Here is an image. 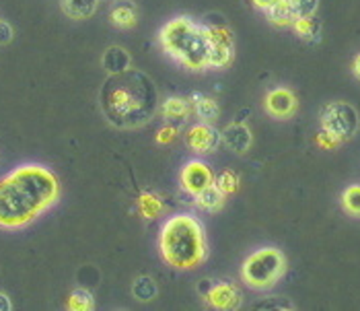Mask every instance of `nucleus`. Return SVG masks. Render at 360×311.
Segmentation results:
<instances>
[{
    "instance_id": "obj_13",
    "label": "nucleus",
    "mask_w": 360,
    "mask_h": 311,
    "mask_svg": "<svg viewBox=\"0 0 360 311\" xmlns=\"http://www.w3.org/2000/svg\"><path fill=\"white\" fill-rule=\"evenodd\" d=\"M195 204L202 208V210H208V212H217L224 206V200H226V194L222 192L221 188L217 184H210L208 188L200 190L198 194H194Z\"/></svg>"
},
{
    "instance_id": "obj_30",
    "label": "nucleus",
    "mask_w": 360,
    "mask_h": 311,
    "mask_svg": "<svg viewBox=\"0 0 360 311\" xmlns=\"http://www.w3.org/2000/svg\"><path fill=\"white\" fill-rule=\"evenodd\" d=\"M13 42V27L6 21H0V44H11Z\"/></svg>"
},
{
    "instance_id": "obj_4",
    "label": "nucleus",
    "mask_w": 360,
    "mask_h": 311,
    "mask_svg": "<svg viewBox=\"0 0 360 311\" xmlns=\"http://www.w3.org/2000/svg\"><path fill=\"white\" fill-rule=\"evenodd\" d=\"M159 42L175 62L190 70L208 68V39L202 23L190 17H175L159 31Z\"/></svg>"
},
{
    "instance_id": "obj_24",
    "label": "nucleus",
    "mask_w": 360,
    "mask_h": 311,
    "mask_svg": "<svg viewBox=\"0 0 360 311\" xmlns=\"http://www.w3.org/2000/svg\"><path fill=\"white\" fill-rule=\"evenodd\" d=\"M95 307V299H93V295L89 293V291H84V288H77L72 295H70V299H68V310L72 311H89Z\"/></svg>"
},
{
    "instance_id": "obj_7",
    "label": "nucleus",
    "mask_w": 360,
    "mask_h": 311,
    "mask_svg": "<svg viewBox=\"0 0 360 311\" xmlns=\"http://www.w3.org/2000/svg\"><path fill=\"white\" fill-rule=\"evenodd\" d=\"M360 128L359 112L346 101H332L321 110V130L332 134L338 142L352 139Z\"/></svg>"
},
{
    "instance_id": "obj_2",
    "label": "nucleus",
    "mask_w": 360,
    "mask_h": 311,
    "mask_svg": "<svg viewBox=\"0 0 360 311\" xmlns=\"http://www.w3.org/2000/svg\"><path fill=\"white\" fill-rule=\"evenodd\" d=\"M99 103L111 126L132 130L148 124L159 112V91L146 72L128 68L105 79Z\"/></svg>"
},
{
    "instance_id": "obj_34",
    "label": "nucleus",
    "mask_w": 360,
    "mask_h": 311,
    "mask_svg": "<svg viewBox=\"0 0 360 311\" xmlns=\"http://www.w3.org/2000/svg\"><path fill=\"white\" fill-rule=\"evenodd\" d=\"M352 72H354V77L360 81V54L354 58V62H352Z\"/></svg>"
},
{
    "instance_id": "obj_22",
    "label": "nucleus",
    "mask_w": 360,
    "mask_h": 311,
    "mask_svg": "<svg viewBox=\"0 0 360 311\" xmlns=\"http://www.w3.org/2000/svg\"><path fill=\"white\" fill-rule=\"evenodd\" d=\"M292 29L297 31V35H299V37L309 39V42H311V39H317V37H319V33H321V25H319V21L315 19V15L297 19V21L292 23Z\"/></svg>"
},
{
    "instance_id": "obj_9",
    "label": "nucleus",
    "mask_w": 360,
    "mask_h": 311,
    "mask_svg": "<svg viewBox=\"0 0 360 311\" xmlns=\"http://www.w3.org/2000/svg\"><path fill=\"white\" fill-rule=\"evenodd\" d=\"M188 146L194 153H214L221 144V132L212 126V124H195L188 130Z\"/></svg>"
},
{
    "instance_id": "obj_15",
    "label": "nucleus",
    "mask_w": 360,
    "mask_h": 311,
    "mask_svg": "<svg viewBox=\"0 0 360 311\" xmlns=\"http://www.w3.org/2000/svg\"><path fill=\"white\" fill-rule=\"evenodd\" d=\"M97 2L99 0H60L62 4V11L75 19V21H84V19H91L97 11Z\"/></svg>"
},
{
    "instance_id": "obj_8",
    "label": "nucleus",
    "mask_w": 360,
    "mask_h": 311,
    "mask_svg": "<svg viewBox=\"0 0 360 311\" xmlns=\"http://www.w3.org/2000/svg\"><path fill=\"white\" fill-rule=\"evenodd\" d=\"M181 188L188 192V194H198L200 190L208 188L210 184H214V173L212 170L202 163V161H190L184 170H181Z\"/></svg>"
},
{
    "instance_id": "obj_12",
    "label": "nucleus",
    "mask_w": 360,
    "mask_h": 311,
    "mask_svg": "<svg viewBox=\"0 0 360 311\" xmlns=\"http://www.w3.org/2000/svg\"><path fill=\"white\" fill-rule=\"evenodd\" d=\"M221 141L233 151V153H237V155H243V153H248L251 146V132L250 128L245 126V124H237V122H233L231 126H226L224 130L221 132Z\"/></svg>"
},
{
    "instance_id": "obj_31",
    "label": "nucleus",
    "mask_w": 360,
    "mask_h": 311,
    "mask_svg": "<svg viewBox=\"0 0 360 311\" xmlns=\"http://www.w3.org/2000/svg\"><path fill=\"white\" fill-rule=\"evenodd\" d=\"M212 286H214V281H208V279H202L200 283H198V293L202 295V297H206L210 291H212Z\"/></svg>"
},
{
    "instance_id": "obj_33",
    "label": "nucleus",
    "mask_w": 360,
    "mask_h": 311,
    "mask_svg": "<svg viewBox=\"0 0 360 311\" xmlns=\"http://www.w3.org/2000/svg\"><path fill=\"white\" fill-rule=\"evenodd\" d=\"M11 307H13V305H11V299H8L4 293H0V311H8Z\"/></svg>"
},
{
    "instance_id": "obj_14",
    "label": "nucleus",
    "mask_w": 360,
    "mask_h": 311,
    "mask_svg": "<svg viewBox=\"0 0 360 311\" xmlns=\"http://www.w3.org/2000/svg\"><path fill=\"white\" fill-rule=\"evenodd\" d=\"M139 21V11L130 0H120L113 8H111V23L115 27L128 29L134 27Z\"/></svg>"
},
{
    "instance_id": "obj_11",
    "label": "nucleus",
    "mask_w": 360,
    "mask_h": 311,
    "mask_svg": "<svg viewBox=\"0 0 360 311\" xmlns=\"http://www.w3.org/2000/svg\"><path fill=\"white\" fill-rule=\"evenodd\" d=\"M206 301L217 310H237L243 301V295L233 283H214L212 291L206 295Z\"/></svg>"
},
{
    "instance_id": "obj_25",
    "label": "nucleus",
    "mask_w": 360,
    "mask_h": 311,
    "mask_svg": "<svg viewBox=\"0 0 360 311\" xmlns=\"http://www.w3.org/2000/svg\"><path fill=\"white\" fill-rule=\"evenodd\" d=\"M253 310H295V305L286 299V297H280V295H276V297H264L262 301H255L253 305H251Z\"/></svg>"
},
{
    "instance_id": "obj_16",
    "label": "nucleus",
    "mask_w": 360,
    "mask_h": 311,
    "mask_svg": "<svg viewBox=\"0 0 360 311\" xmlns=\"http://www.w3.org/2000/svg\"><path fill=\"white\" fill-rule=\"evenodd\" d=\"M190 112H192V101L184 97H169L161 106V113L169 122H186Z\"/></svg>"
},
{
    "instance_id": "obj_20",
    "label": "nucleus",
    "mask_w": 360,
    "mask_h": 311,
    "mask_svg": "<svg viewBox=\"0 0 360 311\" xmlns=\"http://www.w3.org/2000/svg\"><path fill=\"white\" fill-rule=\"evenodd\" d=\"M159 288H157V283L150 279V277H139L134 284H132V295L134 299L140 301V303H148L157 297Z\"/></svg>"
},
{
    "instance_id": "obj_5",
    "label": "nucleus",
    "mask_w": 360,
    "mask_h": 311,
    "mask_svg": "<svg viewBox=\"0 0 360 311\" xmlns=\"http://www.w3.org/2000/svg\"><path fill=\"white\" fill-rule=\"evenodd\" d=\"M286 258L276 248H262L248 255L241 266V279L250 288L268 291L284 277Z\"/></svg>"
},
{
    "instance_id": "obj_10",
    "label": "nucleus",
    "mask_w": 360,
    "mask_h": 311,
    "mask_svg": "<svg viewBox=\"0 0 360 311\" xmlns=\"http://www.w3.org/2000/svg\"><path fill=\"white\" fill-rule=\"evenodd\" d=\"M266 112L270 113L272 118L278 120H286L290 118L292 113L297 112V97L290 89H284V87H278L272 89L268 95H266Z\"/></svg>"
},
{
    "instance_id": "obj_29",
    "label": "nucleus",
    "mask_w": 360,
    "mask_h": 311,
    "mask_svg": "<svg viewBox=\"0 0 360 311\" xmlns=\"http://www.w3.org/2000/svg\"><path fill=\"white\" fill-rule=\"evenodd\" d=\"M317 144L323 146V148H333V146H338L340 142L335 141L332 134H328L326 130H321V132L317 134Z\"/></svg>"
},
{
    "instance_id": "obj_1",
    "label": "nucleus",
    "mask_w": 360,
    "mask_h": 311,
    "mask_svg": "<svg viewBox=\"0 0 360 311\" xmlns=\"http://www.w3.org/2000/svg\"><path fill=\"white\" fill-rule=\"evenodd\" d=\"M60 196L56 175L44 165H21L0 177V229L33 223Z\"/></svg>"
},
{
    "instance_id": "obj_3",
    "label": "nucleus",
    "mask_w": 360,
    "mask_h": 311,
    "mask_svg": "<svg viewBox=\"0 0 360 311\" xmlns=\"http://www.w3.org/2000/svg\"><path fill=\"white\" fill-rule=\"evenodd\" d=\"M159 250L171 268L192 270L208 255L204 227L192 215H175L167 219L161 227Z\"/></svg>"
},
{
    "instance_id": "obj_23",
    "label": "nucleus",
    "mask_w": 360,
    "mask_h": 311,
    "mask_svg": "<svg viewBox=\"0 0 360 311\" xmlns=\"http://www.w3.org/2000/svg\"><path fill=\"white\" fill-rule=\"evenodd\" d=\"M342 206L348 215L352 217H360V186H348L344 192H342Z\"/></svg>"
},
{
    "instance_id": "obj_19",
    "label": "nucleus",
    "mask_w": 360,
    "mask_h": 311,
    "mask_svg": "<svg viewBox=\"0 0 360 311\" xmlns=\"http://www.w3.org/2000/svg\"><path fill=\"white\" fill-rule=\"evenodd\" d=\"M266 15H268L270 23H274L278 27H292V23L297 21V15L288 0H276L272 4V8L266 11Z\"/></svg>"
},
{
    "instance_id": "obj_6",
    "label": "nucleus",
    "mask_w": 360,
    "mask_h": 311,
    "mask_svg": "<svg viewBox=\"0 0 360 311\" xmlns=\"http://www.w3.org/2000/svg\"><path fill=\"white\" fill-rule=\"evenodd\" d=\"M202 25L208 39V68H217V70L226 68L235 56L233 31L229 29L222 17H219V21H214V15L206 17Z\"/></svg>"
},
{
    "instance_id": "obj_28",
    "label": "nucleus",
    "mask_w": 360,
    "mask_h": 311,
    "mask_svg": "<svg viewBox=\"0 0 360 311\" xmlns=\"http://www.w3.org/2000/svg\"><path fill=\"white\" fill-rule=\"evenodd\" d=\"M175 137H177V128H175V126H165V128L159 130L157 142H159V144H169V142L175 141Z\"/></svg>"
},
{
    "instance_id": "obj_27",
    "label": "nucleus",
    "mask_w": 360,
    "mask_h": 311,
    "mask_svg": "<svg viewBox=\"0 0 360 311\" xmlns=\"http://www.w3.org/2000/svg\"><path fill=\"white\" fill-rule=\"evenodd\" d=\"M288 2H290V6H292V11H295L297 19L315 15V11H317V6H319V0H288Z\"/></svg>"
},
{
    "instance_id": "obj_18",
    "label": "nucleus",
    "mask_w": 360,
    "mask_h": 311,
    "mask_svg": "<svg viewBox=\"0 0 360 311\" xmlns=\"http://www.w3.org/2000/svg\"><path fill=\"white\" fill-rule=\"evenodd\" d=\"M192 110L195 112V115L202 120V122H206V124H212V122H217L219 120V103L214 101V99H210V97H204V95H200V93H195L192 95Z\"/></svg>"
},
{
    "instance_id": "obj_17",
    "label": "nucleus",
    "mask_w": 360,
    "mask_h": 311,
    "mask_svg": "<svg viewBox=\"0 0 360 311\" xmlns=\"http://www.w3.org/2000/svg\"><path fill=\"white\" fill-rule=\"evenodd\" d=\"M130 62H132L130 54L124 48H120V46L108 48L105 54H103V68L108 70V75H117V72L128 70Z\"/></svg>"
},
{
    "instance_id": "obj_21",
    "label": "nucleus",
    "mask_w": 360,
    "mask_h": 311,
    "mask_svg": "<svg viewBox=\"0 0 360 311\" xmlns=\"http://www.w3.org/2000/svg\"><path fill=\"white\" fill-rule=\"evenodd\" d=\"M139 210L144 219H157L163 212V202L157 194L144 192V194H140L139 198Z\"/></svg>"
},
{
    "instance_id": "obj_26",
    "label": "nucleus",
    "mask_w": 360,
    "mask_h": 311,
    "mask_svg": "<svg viewBox=\"0 0 360 311\" xmlns=\"http://www.w3.org/2000/svg\"><path fill=\"white\" fill-rule=\"evenodd\" d=\"M214 184L221 188L224 194H233V192H237V188H239V177H237L233 171H222V173H219V175L214 177Z\"/></svg>"
},
{
    "instance_id": "obj_32",
    "label": "nucleus",
    "mask_w": 360,
    "mask_h": 311,
    "mask_svg": "<svg viewBox=\"0 0 360 311\" xmlns=\"http://www.w3.org/2000/svg\"><path fill=\"white\" fill-rule=\"evenodd\" d=\"M251 2H253V6H255V8H259V11H264V13H266L268 8H272V4H274L276 0H251Z\"/></svg>"
}]
</instances>
